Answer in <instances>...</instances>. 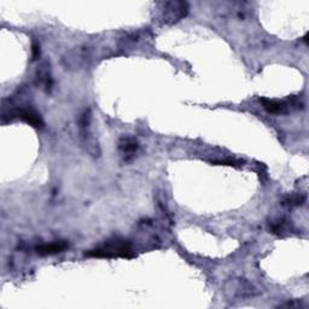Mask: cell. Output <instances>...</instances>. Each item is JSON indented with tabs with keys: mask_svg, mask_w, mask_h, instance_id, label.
<instances>
[{
	"mask_svg": "<svg viewBox=\"0 0 309 309\" xmlns=\"http://www.w3.org/2000/svg\"><path fill=\"white\" fill-rule=\"evenodd\" d=\"M86 256L89 257H124V259H132L134 257V252L132 251L130 246L127 244L126 242H120V240H115V242L107 243V244L101 246V248L95 249L86 252Z\"/></svg>",
	"mask_w": 309,
	"mask_h": 309,
	"instance_id": "cell-1",
	"label": "cell"
},
{
	"mask_svg": "<svg viewBox=\"0 0 309 309\" xmlns=\"http://www.w3.org/2000/svg\"><path fill=\"white\" fill-rule=\"evenodd\" d=\"M162 21L166 24H173L179 22L189 12V6L184 1L162 2Z\"/></svg>",
	"mask_w": 309,
	"mask_h": 309,
	"instance_id": "cell-2",
	"label": "cell"
},
{
	"mask_svg": "<svg viewBox=\"0 0 309 309\" xmlns=\"http://www.w3.org/2000/svg\"><path fill=\"white\" fill-rule=\"evenodd\" d=\"M263 107L269 112V114H285L289 111V106L293 105L294 103H285V102L272 101V99H261Z\"/></svg>",
	"mask_w": 309,
	"mask_h": 309,
	"instance_id": "cell-3",
	"label": "cell"
},
{
	"mask_svg": "<svg viewBox=\"0 0 309 309\" xmlns=\"http://www.w3.org/2000/svg\"><path fill=\"white\" fill-rule=\"evenodd\" d=\"M17 116H18L19 118H22L23 121H25L27 123L32 124L34 127L42 126V120L40 115L32 109H19L18 111H17Z\"/></svg>",
	"mask_w": 309,
	"mask_h": 309,
	"instance_id": "cell-4",
	"label": "cell"
},
{
	"mask_svg": "<svg viewBox=\"0 0 309 309\" xmlns=\"http://www.w3.org/2000/svg\"><path fill=\"white\" fill-rule=\"evenodd\" d=\"M68 248L67 242H55L51 244H44L36 248V252L39 255H53L58 254V252L64 251Z\"/></svg>",
	"mask_w": 309,
	"mask_h": 309,
	"instance_id": "cell-5",
	"label": "cell"
},
{
	"mask_svg": "<svg viewBox=\"0 0 309 309\" xmlns=\"http://www.w3.org/2000/svg\"><path fill=\"white\" fill-rule=\"evenodd\" d=\"M118 147L124 152V154H128V152H133L138 149L137 141L133 138H122L118 144Z\"/></svg>",
	"mask_w": 309,
	"mask_h": 309,
	"instance_id": "cell-6",
	"label": "cell"
},
{
	"mask_svg": "<svg viewBox=\"0 0 309 309\" xmlns=\"http://www.w3.org/2000/svg\"><path fill=\"white\" fill-rule=\"evenodd\" d=\"M303 202H305V197L301 195H297V196H294V197L288 198L285 203L288 204V206H301Z\"/></svg>",
	"mask_w": 309,
	"mask_h": 309,
	"instance_id": "cell-7",
	"label": "cell"
},
{
	"mask_svg": "<svg viewBox=\"0 0 309 309\" xmlns=\"http://www.w3.org/2000/svg\"><path fill=\"white\" fill-rule=\"evenodd\" d=\"M39 56V47L38 46H34L33 47V57L35 59Z\"/></svg>",
	"mask_w": 309,
	"mask_h": 309,
	"instance_id": "cell-8",
	"label": "cell"
}]
</instances>
